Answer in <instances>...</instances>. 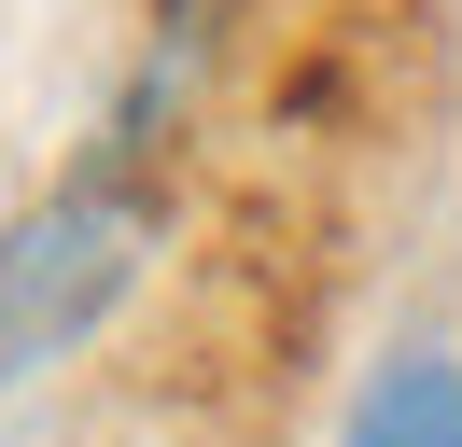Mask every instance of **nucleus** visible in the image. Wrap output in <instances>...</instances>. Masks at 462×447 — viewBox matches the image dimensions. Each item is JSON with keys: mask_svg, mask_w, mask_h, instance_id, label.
Here are the masks:
<instances>
[{"mask_svg": "<svg viewBox=\"0 0 462 447\" xmlns=\"http://www.w3.org/2000/svg\"><path fill=\"white\" fill-rule=\"evenodd\" d=\"M154 266V196L141 182H57L42 210L0 224V391H29L42 363H70Z\"/></svg>", "mask_w": 462, "mask_h": 447, "instance_id": "f257e3e1", "label": "nucleus"}, {"mask_svg": "<svg viewBox=\"0 0 462 447\" xmlns=\"http://www.w3.org/2000/svg\"><path fill=\"white\" fill-rule=\"evenodd\" d=\"M337 447H462V350H393L365 391H350Z\"/></svg>", "mask_w": 462, "mask_h": 447, "instance_id": "f03ea898", "label": "nucleus"}]
</instances>
